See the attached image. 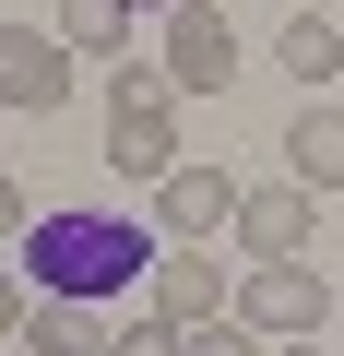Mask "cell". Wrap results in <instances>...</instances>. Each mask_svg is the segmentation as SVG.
Segmentation results:
<instances>
[{"instance_id": "1", "label": "cell", "mask_w": 344, "mask_h": 356, "mask_svg": "<svg viewBox=\"0 0 344 356\" xmlns=\"http://www.w3.org/2000/svg\"><path fill=\"white\" fill-rule=\"evenodd\" d=\"M154 261H166V238L107 214V202H48L24 226V250H13L24 297H60V309H119V297L154 285Z\"/></svg>"}, {"instance_id": "2", "label": "cell", "mask_w": 344, "mask_h": 356, "mask_svg": "<svg viewBox=\"0 0 344 356\" xmlns=\"http://www.w3.org/2000/svg\"><path fill=\"white\" fill-rule=\"evenodd\" d=\"M107 166L142 178V191L190 166V154H179V83H166L154 60H119V72H107Z\"/></svg>"}, {"instance_id": "3", "label": "cell", "mask_w": 344, "mask_h": 356, "mask_svg": "<svg viewBox=\"0 0 344 356\" xmlns=\"http://www.w3.org/2000/svg\"><path fill=\"white\" fill-rule=\"evenodd\" d=\"M154 72L179 83V95H226V83H238V24H226V0H166Z\"/></svg>"}, {"instance_id": "4", "label": "cell", "mask_w": 344, "mask_h": 356, "mask_svg": "<svg viewBox=\"0 0 344 356\" xmlns=\"http://www.w3.org/2000/svg\"><path fill=\"white\" fill-rule=\"evenodd\" d=\"M238 321H249V332H273V344H309V332L332 321V285H320L309 261H249V285H238Z\"/></svg>"}, {"instance_id": "5", "label": "cell", "mask_w": 344, "mask_h": 356, "mask_svg": "<svg viewBox=\"0 0 344 356\" xmlns=\"http://www.w3.org/2000/svg\"><path fill=\"white\" fill-rule=\"evenodd\" d=\"M0 107H24V119L72 107V48H60V24H48V36H36V24H0Z\"/></svg>"}, {"instance_id": "6", "label": "cell", "mask_w": 344, "mask_h": 356, "mask_svg": "<svg viewBox=\"0 0 344 356\" xmlns=\"http://www.w3.org/2000/svg\"><path fill=\"white\" fill-rule=\"evenodd\" d=\"M142 309H154V321H179V332H202V321H238V285H226L214 250H166L154 285H142Z\"/></svg>"}, {"instance_id": "7", "label": "cell", "mask_w": 344, "mask_h": 356, "mask_svg": "<svg viewBox=\"0 0 344 356\" xmlns=\"http://www.w3.org/2000/svg\"><path fill=\"white\" fill-rule=\"evenodd\" d=\"M154 226H166V250L226 238V226H238V178H226V166H179V178H154Z\"/></svg>"}, {"instance_id": "8", "label": "cell", "mask_w": 344, "mask_h": 356, "mask_svg": "<svg viewBox=\"0 0 344 356\" xmlns=\"http://www.w3.org/2000/svg\"><path fill=\"white\" fill-rule=\"evenodd\" d=\"M238 250L249 261H297L309 250V191L285 178V191H238Z\"/></svg>"}, {"instance_id": "9", "label": "cell", "mask_w": 344, "mask_h": 356, "mask_svg": "<svg viewBox=\"0 0 344 356\" xmlns=\"http://www.w3.org/2000/svg\"><path fill=\"white\" fill-rule=\"evenodd\" d=\"M285 178H297V191H344V107H297L285 119Z\"/></svg>"}, {"instance_id": "10", "label": "cell", "mask_w": 344, "mask_h": 356, "mask_svg": "<svg viewBox=\"0 0 344 356\" xmlns=\"http://www.w3.org/2000/svg\"><path fill=\"white\" fill-rule=\"evenodd\" d=\"M142 13H154V0H60V48L72 60H119Z\"/></svg>"}, {"instance_id": "11", "label": "cell", "mask_w": 344, "mask_h": 356, "mask_svg": "<svg viewBox=\"0 0 344 356\" xmlns=\"http://www.w3.org/2000/svg\"><path fill=\"white\" fill-rule=\"evenodd\" d=\"M13 344H24V356H107V321H95V309H60V297H36Z\"/></svg>"}, {"instance_id": "12", "label": "cell", "mask_w": 344, "mask_h": 356, "mask_svg": "<svg viewBox=\"0 0 344 356\" xmlns=\"http://www.w3.org/2000/svg\"><path fill=\"white\" fill-rule=\"evenodd\" d=\"M273 60H285V72H297V83H309V95H320V83H344V36H332V24H320V13H297V24H285V36H273Z\"/></svg>"}, {"instance_id": "13", "label": "cell", "mask_w": 344, "mask_h": 356, "mask_svg": "<svg viewBox=\"0 0 344 356\" xmlns=\"http://www.w3.org/2000/svg\"><path fill=\"white\" fill-rule=\"evenodd\" d=\"M179 344H190V332H179V321H154V309H131V321L107 332V356H179Z\"/></svg>"}, {"instance_id": "14", "label": "cell", "mask_w": 344, "mask_h": 356, "mask_svg": "<svg viewBox=\"0 0 344 356\" xmlns=\"http://www.w3.org/2000/svg\"><path fill=\"white\" fill-rule=\"evenodd\" d=\"M179 356H273V344H261V332H249V321H202V332H190V344H179Z\"/></svg>"}, {"instance_id": "15", "label": "cell", "mask_w": 344, "mask_h": 356, "mask_svg": "<svg viewBox=\"0 0 344 356\" xmlns=\"http://www.w3.org/2000/svg\"><path fill=\"white\" fill-rule=\"evenodd\" d=\"M24 226H36V214H24V191L0 178V250H24Z\"/></svg>"}, {"instance_id": "16", "label": "cell", "mask_w": 344, "mask_h": 356, "mask_svg": "<svg viewBox=\"0 0 344 356\" xmlns=\"http://www.w3.org/2000/svg\"><path fill=\"white\" fill-rule=\"evenodd\" d=\"M24 309H36V297H24V273H0V344L24 332Z\"/></svg>"}, {"instance_id": "17", "label": "cell", "mask_w": 344, "mask_h": 356, "mask_svg": "<svg viewBox=\"0 0 344 356\" xmlns=\"http://www.w3.org/2000/svg\"><path fill=\"white\" fill-rule=\"evenodd\" d=\"M273 356H320V332H309V344H273Z\"/></svg>"}]
</instances>
